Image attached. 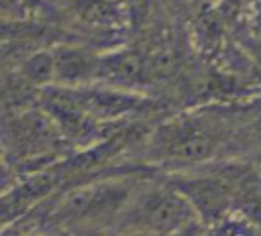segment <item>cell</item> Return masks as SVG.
Here are the masks:
<instances>
[{
    "instance_id": "9c48e42d",
    "label": "cell",
    "mask_w": 261,
    "mask_h": 236,
    "mask_svg": "<svg viewBox=\"0 0 261 236\" xmlns=\"http://www.w3.org/2000/svg\"><path fill=\"white\" fill-rule=\"evenodd\" d=\"M27 2L29 0H2V12H4V16H8V14L16 16Z\"/></svg>"
},
{
    "instance_id": "277c9868",
    "label": "cell",
    "mask_w": 261,
    "mask_h": 236,
    "mask_svg": "<svg viewBox=\"0 0 261 236\" xmlns=\"http://www.w3.org/2000/svg\"><path fill=\"white\" fill-rule=\"evenodd\" d=\"M200 222L188 199L165 179L149 173L137 187L126 208L114 222L112 234H173L190 224Z\"/></svg>"
},
{
    "instance_id": "52a82bcc",
    "label": "cell",
    "mask_w": 261,
    "mask_h": 236,
    "mask_svg": "<svg viewBox=\"0 0 261 236\" xmlns=\"http://www.w3.org/2000/svg\"><path fill=\"white\" fill-rule=\"evenodd\" d=\"M2 236H73V234L37 208L31 214L6 224Z\"/></svg>"
},
{
    "instance_id": "8992f818",
    "label": "cell",
    "mask_w": 261,
    "mask_h": 236,
    "mask_svg": "<svg viewBox=\"0 0 261 236\" xmlns=\"http://www.w3.org/2000/svg\"><path fill=\"white\" fill-rule=\"evenodd\" d=\"M67 6L86 24L100 28H116L124 24V0H65Z\"/></svg>"
},
{
    "instance_id": "6da1fadb",
    "label": "cell",
    "mask_w": 261,
    "mask_h": 236,
    "mask_svg": "<svg viewBox=\"0 0 261 236\" xmlns=\"http://www.w3.org/2000/svg\"><path fill=\"white\" fill-rule=\"evenodd\" d=\"M149 173V167L102 171L61 189L39 210L73 236H106Z\"/></svg>"
},
{
    "instance_id": "ba28073f",
    "label": "cell",
    "mask_w": 261,
    "mask_h": 236,
    "mask_svg": "<svg viewBox=\"0 0 261 236\" xmlns=\"http://www.w3.org/2000/svg\"><path fill=\"white\" fill-rule=\"evenodd\" d=\"M202 236H261V226L237 212H230L228 216L204 226Z\"/></svg>"
},
{
    "instance_id": "3957f363",
    "label": "cell",
    "mask_w": 261,
    "mask_h": 236,
    "mask_svg": "<svg viewBox=\"0 0 261 236\" xmlns=\"http://www.w3.org/2000/svg\"><path fill=\"white\" fill-rule=\"evenodd\" d=\"M2 142L6 171L12 169L14 179L75 153L55 118L41 104L18 108L12 116H6Z\"/></svg>"
},
{
    "instance_id": "5b68a950",
    "label": "cell",
    "mask_w": 261,
    "mask_h": 236,
    "mask_svg": "<svg viewBox=\"0 0 261 236\" xmlns=\"http://www.w3.org/2000/svg\"><path fill=\"white\" fill-rule=\"evenodd\" d=\"M241 163H214L196 169L167 171L165 179L188 199L202 226H208L232 212L234 185Z\"/></svg>"
},
{
    "instance_id": "7a4b0ae2",
    "label": "cell",
    "mask_w": 261,
    "mask_h": 236,
    "mask_svg": "<svg viewBox=\"0 0 261 236\" xmlns=\"http://www.w3.org/2000/svg\"><path fill=\"white\" fill-rule=\"evenodd\" d=\"M232 138L220 116H177L149 132L145 163L167 165L169 171L214 165Z\"/></svg>"
}]
</instances>
